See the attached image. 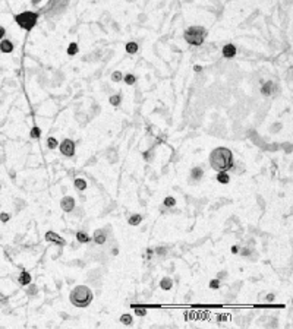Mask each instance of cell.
Listing matches in <instances>:
<instances>
[{"instance_id":"obj_1","label":"cell","mask_w":293,"mask_h":329,"mask_svg":"<svg viewBox=\"0 0 293 329\" xmlns=\"http://www.w3.org/2000/svg\"><path fill=\"white\" fill-rule=\"evenodd\" d=\"M210 165L215 171H229L233 168V152L226 146L214 148L210 154Z\"/></svg>"},{"instance_id":"obj_22","label":"cell","mask_w":293,"mask_h":329,"mask_svg":"<svg viewBox=\"0 0 293 329\" xmlns=\"http://www.w3.org/2000/svg\"><path fill=\"white\" fill-rule=\"evenodd\" d=\"M123 80L126 82L127 85H133V84L136 82V76H135V75H132V73H127V75H125Z\"/></svg>"},{"instance_id":"obj_23","label":"cell","mask_w":293,"mask_h":329,"mask_svg":"<svg viewBox=\"0 0 293 329\" xmlns=\"http://www.w3.org/2000/svg\"><path fill=\"white\" fill-rule=\"evenodd\" d=\"M47 146H48V149H54V148H57V146H59L57 139L56 138H48L47 139Z\"/></svg>"},{"instance_id":"obj_26","label":"cell","mask_w":293,"mask_h":329,"mask_svg":"<svg viewBox=\"0 0 293 329\" xmlns=\"http://www.w3.org/2000/svg\"><path fill=\"white\" fill-rule=\"evenodd\" d=\"M123 79V73L120 72V70H116V72L112 73V80L113 82H120Z\"/></svg>"},{"instance_id":"obj_9","label":"cell","mask_w":293,"mask_h":329,"mask_svg":"<svg viewBox=\"0 0 293 329\" xmlns=\"http://www.w3.org/2000/svg\"><path fill=\"white\" fill-rule=\"evenodd\" d=\"M13 43L12 41H9V39H3L2 43H0V51L2 53H12L13 51Z\"/></svg>"},{"instance_id":"obj_18","label":"cell","mask_w":293,"mask_h":329,"mask_svg":"<svg viewBox=\"0 0 293 329\" xmlns=\"http://www.w3.org/2000/svg\"><path fill=\"white\" fill-rule=\"evenodd\" d=\"M75 187H76V189H78V190H85V189H87L88 187V184H87V181H85V180H84V178H76V180H75Z\"/></svg>"},{"instance_id":"obj_24","label":"cell","mask_w":293,"mask_h":329,"mask_svg":"<svg viewBox=\"0 0 293 329\" xmlns=\"http://www.w3.org/2000/svg\"><path fill=\"white\" fill-rule=\"evenodd\" d=\"M31 138H34V139H38V138H41V129L40 127H37V126H34L32 129H31Z\"/></svg>"},{"instance_id":"obj_4","label":"cell","mask_w":293,"mask_h":329,"mask_svg":"<svg viewBox=\"0 0 293 329\" xmlns=\"http://www.w3.org/2000/svg\"><path fill=\"white\" fill-rule=\"evenodd\" d=\"M38 13L37 12H29V10H25V12L19 13L15 16V22L25 31H31L34 26L37 25V21H38Z\"/></svg>"},{"instance_id":"obj_21","label":"cell","mask_w":293,"mask_h":329,"mask_svg":"<svg viewBox=\"0 0 293 329\" xmlns=\"http://www.w3.org/2000/svg\"><path fill=\"white\" fill-rule=\"evenodd\" d=\"M78 50H79V48H78V44H76V43H70L69 47H67V54H69V56H75V54L78 53Z\"/></svg>"},{"instance_id":"obj_3","label":"cell","mask_w":293,"mask_h":329,"mask_svg":"<svg viewBox=\"0 0 293 329\" xmlns=\"http://www.w3.org/2000/svg\"><path fill=\"white\" fill-rule=\"evenodd\" d=\"M207 34H208V31L204 26H189L183 32V38L191 46H202V43L207 38Z\"/></svg>"},{"instance_id":"obj_39","label":"cell","mask_w":293,"mask_h":329,"mask_svg":"<svg viewBox=\"0 0 293 329\" xmlns=\"http://www.w3.org/2000/svg\"><path fill=\"white\" fill-rule=\"evenodd\" d=\"M0 189H2V186H0Z\"/></svg>"},{"instance_id":"obj_16","label":"cell","mask_w":293,"mask_h":329,"mask_svg":"<svg viewBox=\"0 0 293 329\" xmlns=\"http://www.w3.org/2000/svg\"><path fill=\"white\" fill-rule=\"evenodd\" d=\"M138 48H139V46H138L135 41H129L126 46H125V50H126V53H129V54H135V53L138 51Z\"/></svg>"},{"instance_id":"obj_20","label":"cell","mask_w":293,"mask_h":329,"mask_svg":"<svg viewBox=\"0 0 293 329\" xmlns=\"http://www.w3.org/2000/svg\"><path fill=\"white\" fill-rule=\"evenodd\" d=\"M108 101H110V104H112V105H114V107H117V105H120V101H122V97H120V94H114V95H112V97L108 98Z\"/></svg>"},{"instance_id":"obj_15","label":"cell","mask_w":293,"mask_h":329,"mask_svg":"<svg viewBox=\"0 0 293 329\" xmlns=\"http://www.w3.org/2000/svg\"><path fill=\"white\" fill-rule=\"evenodd\" d=\"M202 176H204V170L201 167H193L191 170V177L193 180H200V178H202Z\"/></svg>"},{"instance_id":"obj_5","label":"cell","mask_w":293,"mask_h":329,"mask_svg":"<svg viewBox=\"0 0 293 329\" xmlns=\"http://www.w3.org/2000/svg\"><path fill=\"white\" fill-rule=\"evenodd\" d=\"M59 149L62 152V155H65V157H72L73 154H75V142H73L72 139H65V140H62V144L59 145Z\"/></svg>"},{"instance_id":"obj_28","label":"cell","mask_w":293,"mask_h":329,"mask_svg":"<svg viewBox=\"0 0 293 329\" xmlns=\"http://www.w3.org/2000/svg\"><path fill=\"white\" fill-rule=\"evenodd\" d=\"M132 309L135 310V315L136 316H145L146 315V309H141L138 306H132Z\"/></svg>"},{"instance_id":"obj_27","label":"cell","mask_w":293,"mask_h":329,"mask_svg":"<svg viewBox=\"0 0 293 329\" xmlns=\"http://www.w3.org/2000/svg\"><path fill=\"white\" fill-rule=\"evenodd\" d=\"M164 205H166L167 208H172V206L176 205V199H174L173 196H167L166 199H164Z\"/></svg>"},{"instance_id":"obj_2","label":"cell","mask_w":293,"mask_h":329,"mask_svg":"<svg viewBox=\"0 0 293 329\" xmlns=\"http://www.w3.org/2000/svg\"><path fill=\"white\" fill-rule=\"evenodd\" d=\"M93 290L87 285H76L69 294V300L75 307H88L93 303Z\"/></svg>"},{"instance_id":"obj_11","label":"cell","mask_w":293,"mask_h":329,"mask_svg":"<svg viewBox=\"0 0 293 329\" xmlns=\"http://www.w3.org/2000/svg\"><path fill=\"white\" fill-rule=\"evenodd\" d=\"M273 89H274V84L271 80H268V82H265L264 85L261 86V94H262V95H271V94H273Z\"/></svg>"},{"instance_id":"obj_13","label":"cell","mask_w":293,"mask_h":329,"mask_svg":"<svg viewBox=\"0 0 293 329\" xmlns=\"http://www.w3.org/2000/svg\"><path fill=\"white\" fill-rule=\"evenodd\" d=\"M160 287H161V290H164V291L172 290V287H173V281H172V278L164 276V278H163V279L160 281Z\"/></svg>"},{"instance_id":"obj_7","label":"cell","mask_w":293,"mask_h":329,"mask_svg":"<svg viewBox=\"0 0 293 329\" xmlns=\"http://www.w3.org/2000/svg\"><path fill=\"white\" fill-rule=\"evenodd\" d=\"M46 240L47 241H53V243L59 244V246H65L66 241H65V238L63 237H60L57 233H54V231H47L46 233Z\"/></svg>"},{"instance_id":"obj_33","label":"cell","mask_w":293,"mask_h":329,"mask_svg":"<svg viewBox=\"0 0 293 329\" xmlns=\"http://www.w3.org/2000/svg\"><path fill=\"white\" fill-rule=\"evenodd\" d=\"M5 35H6V31H5V28H3V26H0V39L3 38Z\"/></svg>"},{"instance_id":"obj_19","label":"cell","mask_w":293,"mask_h":329,"mask_svg":"<svg viewBox=\"0 0 293 329\" xmlns=\"http://www.w3.org/2000/svg\"><path fill=\"white\" fill-rule=\"evenodd\" d=\"M141 221H142V217H141L139 214H135V215H132V217L127 219L129 225H139Z\"/></svg>"},{"instance_id":"obj_38","label":"cell","mask_w":293,"mask_h":329,"mask_svg":"<svg viewBox=\"0 0 293 329\" xmlns=\"http://www.w3.org/2000/svg\"><path fill=\"white\" fill-rule=\"evenodd\" d=\"M40 2H41V0H32V5H38Z\"/></svg>"},{"instance_id":"obj_32","label":"cell","mask_w":293,"mask_h":329,"mask_svg":"<svg viewBox=\"0 0 293 329\" xmlns=\"http://www.w3.org/2000/svg\"><path fill=\"white\" fill-rule=\"evenodd\" d=\"M151 152H153V151H148V152H145V154H144V158H145L146 161H150V159H151V157H153V154H151Z\"/></svg>"},{"instance_id":"obj_35","label":"cell","mask_w":293,"mask_h":329,"mask_svg":"<svg viewBox=\"0 0 293 329\" xmlns=\"http://www.w3.org/2000/svg\"><path fill=\"white\" fill-rule=\"evenodd\" d=\"M193 70H195V72H201V70H202V67H201V66H195V67H193Z\"/></svg>"},{"instance_id":"obj_34","label":"cell","mask_w":293,"mask_h":329,"mask_svg":"<svg viewBox=\"0 0 293 329\" xmlns=\"http://www.w3.org/2000/svg\"><path fill=\"white\" fill-rule=\"evenodd\" d=\"M240 253H242V255H245V256H248V255H249V250L242 249V250H240Z\"/></svg>"},{"instance_id":"obj_36","label":"cell","mask_w":293,"mask_h":329,"mask_svg":"<svg viewBox=\"0 0 293 329\" xmlns=\"http://www.w3.org/2000/svg\"><path fill=\"white\" fill-rule=\"evenodd\" d=\"M232 252H233V253H238V252H239V249H238L236 246H233V247H232Z\"/></svg>"},{"instance_id":"obj_10","label":"cell","mask_w":293,"mask_h":329,"mask_svg":"<svg viewBox=\"0 0 293 329\" xmlns=\"http://www.w3.org/2000/svg\"><path fill=\"white\" fill-rule=\"evenodd\" d=\"M94 241H95V244H98V246L106 243V234H104V231L95 230V233H94Z\"/></svg>"},{"instance_id":"obj_37","label":"cell","mask_w":293,"mask_h":329,"mask_svg":"<svg viewBox=\"0 0 293 329\" xmlns=\"http://www.w3.org/2000/svg\"><path fill=\"white\" fill-rule=\"evenodd\" d=\"M273 298H274V296H273V294H270V296H267V300H273Z\"/></svg>"},{"instance_id":"obj_14","label":"cell","mask_w":293,"mask_h":329,"mask_svg":"<svg viewBox=\"0 0 293 329\" xmlns=\"http://www.w3.org/2000/svg\"><path fill=\"white\" fill-rule=\"evenodd\" d=\"M31 275H29V272H27V271H24V272H21V275H19V281L22 285H29L31 284Z\"/></svg>"},{"instance_id":"obj_17","label":"cell","mask_w":293,"mask_h":329,"mask_svg":"<svg viewBox=\"0 0 293 329\" xmlns=\"http://www.w3.org/2000/svg\"><path fill=\"white\" fill-rule=\"evenodd\" d=\"M76 238H78L79 243H89L91 241V237L88 236L85 231H78L76 233Z\"/></svg>"},{"instance_id":"obj_25","label":"cell","mask_w":293,"mask_h":329,"mask_svg":"<svg viewBox=\"0 0 293 329\" xmlns=\"http://www.w3.org/2000/svg\"><path fill=\"white\" fill-rule=\"evenodd\" d=\"M132 316L131 315H122V317H120V322L123 323V325H132Z\"/></svg>"},{"instance_id":"obj_30","label":"cell","mask_w":293,"mask_h":329,"mask_svg":"<svg viewBox=\"0 0 293 329\" xmlns=\"http://www.w3.org/2000/svg\"><path fill=\"white\" fill-rule=\"evenodd\" d=\"M9 214H6V212H2V214H0V221H2V222H7V221H9Z\"/></svg>"},{"instance_id":"obj_8","label":"cell","mask_w":293,"mask_h":329,"mask_svg":"<svg viewBox=\"0 0 293 329\" xmlns=\"http://www.w3.org/2000/svg\"><path fill=\"white\" fill-rule=\"evenodd\" d=\"M221 53H223V57H224V59H233L234 56L238 54V48H236L233 44H226V46L223 47Z\"/></svg>"},{"instance_id":"obj_6","label":"cell","mask_w":293,"mask_h":329,"mask_svg":"<svg viewBox=\"0 0 293 329\" xmlns=\"http://www.w3.org/2000/svg\"><path fill=\"white\" fill-rule=\"evenodd\" d=\"M60 208L65 211V212H70L75 208V199L72 196H65L62 200H60Z\"/></svg>"},{"instance_id":"obj_12","label":"cell","mask_w":293,"mask_h":329,"mask_svg":"<svg viewBox=\"0 0 293 329\" xmlns=\"http://www.w3.org/2000/svg\"><path fill=\"white\" fill-rule=\"evenodd\" d=\"M217 181L221 184H227L230 181V176L227 171H217Z\"/></svg>"},{"instance_id":"obj_29","label":"cell","mask_w":293,"mask_h":329,"mask_svg":"<svg viewBox=\"0 0 293 329\" xmlns=\"http://www.w3.org/2000/svg\"><path fill=\"white\" fill-rule=\"evenodd\" d=\"M210 288H211V290L220 288V281H219V279H211V281H210Z\"/></svg>"},{"instance_id":"obj_31","label":"cell","mask_w":293,"mask_h":329,"mask_svg":"<svg viewBox=\"0 0 293 329\" xmlns=\"http://www.w3.org/2000/svg\"><path fill=\"white\" fill-rule=\"evenodd\" d=\"M155 252H157L158 255H161V256H163V255H166V253H167V249H166V247H157V250H155Z\"/></svg>"}]
</instances>
